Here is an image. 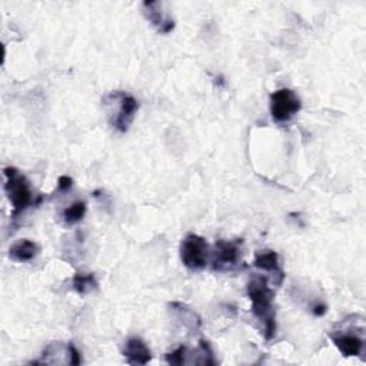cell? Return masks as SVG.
I'll list each match as a JSON object with an SVG mask.
<instances>
[{
  "mask_svg": "<svg viewBox=\"0 0 366 366\" xmlns=\"http://www.w3.org/2000/svg\"><path fill=\"white\" fill-rule=\"evenodd\" d=\"M254 265L265 272L274 274V281L276 285H281L285 278V272L282 271L279 265V255L275 251L265 249V251H258L255 254Z\"/></svg>",
  "mask_w": 366,
  "mask_h": 366,
  "instance_id": "cell-9",
  "label": "cell"
},
{
  "mask_svg": "<svg viewBox=\"0 0 366 366\" xmlns=\"http://www.w3.org/2000/svg\"><path fill=\"white\" fill-rule=\"evenodd\" d=\"M330 339L339 352L346 357L359 356L365 346L363 338L356 333H350L349 330H335L330 333Z\"/></svg>",
  "mask_w": 366,
  "mask_h": 366,
  "instance_id": "cell-7",
  "label": "cell"
},
{
  "mask_svg": "<svg viewBox=\"0 0 366 366\" xmlns=\"http://www.w3.org/2000/svg\"><path fill=\"white\" fill-rule=\"evenodd\" d=\"M86 210H87L86 203L83 200H77V202L72 203L69 208H66L63 210L62 217H63L66 225H75V223L80 222L85 217Z\"/></svg>",
  "mask_w": 366,
  "mask_h": 366,
  "instance_id": "cell-14",
  "label": "cell"
},
{
  "mask_svg": "<svg viewBox=\"0 0 366 366\" xmlns=\"http://www.w3.org/2000/svg\"><path fill=\"white\" fill-rule=\"evenodd\" d=\"M122 353H124V356L132 365H146L152 360V352L149 346L141 338H136V336L129 338L125 342Z\"/></svg>",
  "mask_w": 366,
  "mask_h": 366,
  "instance_id": "cell-10",
  "label": "cell"
},
{
  "mask_svg": "<svg viewBox=\"0 0 366 366\" xmlns=\"http://www.w3.org/2000/svg\"><path fill=\"white\" fill-rule=\"evenodd\" d=\"M302 109L301 99L291 89H279L271 95V114L278 124L289 122Z\"/></svg>",
  "mask_w": 366,
  "mask_h": 366,
  "instance_id": "cell-5",
  "label": "cell"
},
{
  "mask_svg": "<svg viewBox=\"0 0 366 366\" xmlns=\"http://www.w3.org/2000/svg\"><path fill=\"white\" fill-rule=\"evenodd\" d=\"M73 289L80 295H87L97 289V281L93 274L77 272L73 276Z\"/></svg>",
  "mask_w": 366,
  "mask_h": 366,
  "instance_id": "cell-13",
  "label": "cell"
},
{
  "mask_svg": "<svg viewBox=\"0 0 366 366\" xmlns=\"http://www.w3.org/2000/svg\"><path fill=\"white\" fill-rule=\"evenodd\" d=\"M240 240H217L213 248L212 268L216 272H232L240 262Z\"/></svg>",
  "mask_w": 366,
  "mask_h": 366,
  "instance_id": "cell-6",
  "label": "cell"
},
{
  "mask_svg": "<svg viewBox=\"0 0 366 366\" xmlns=\"http://www.w3.org/2000/svg\"><path fill=\"white\" fill-rule=\"evenodd\" d=\"M181 259L182 264L190 271H200L206 268L209 259L208 242L199 235H186L181 243Z\"/></svg>",
  "mask_w": 366,
  "mask_h": 366,
  "instance_id": "cell-4",
  "label": "cell"
},
{
  "mask_svg": "<svg viewBox=\"0 0 366 366\" xmlns=\"http://www.w3.org/2000/svg\"><path fill=\"white\" fill-rule=\"evenodd\" d=\"M248 296L252 302V313L262 323L267 340L276 335V311L274 306L275 292L268 279L262 275H254L248 282Z\"/></svg>",
  "mask_w": 366,
  "mask_h": 366,
  "instance_id": "cell-1",
  "label": "cell"
},
{
  "mask_svg": "<svg viewBox=\"0 0 366 366\" xmlns=\"http://www.w3.org/2000/svg\"><path fill=\"white\" fill-rule=\"evenodd\" d=\"M41 252V248L36 242L29 239H22L11 247L9 249V258L15 262H31L35 259Z\"/></svg>",
  "mask_w": 366,
  "mask_h": 366,
  "instance_id": "cell-11",
  "label": "cell"
},
{
  "mask_svg": "<svg viewBox=\"0 0 366 366\" xmlns=\"http://www.w3.org/2000/svg\"><path fill=\"white\" fill-rule=\"evenodd\" d=\"M145 16L158 29L159 33H171L175 29V21L168 12H163V4L161 2H145L144 4Z\"/></svg>",
  "mask_w": 366,
  "mask_h": 366,
  "instance_id": "cell-8",
  "label": "cell"
},
{
  "mask_svg": "<svg viewBox=\"0 0 366 366\" xmlns=\"http://www.w3.org/2000/svg\"><path fill=\"white\" fill-rule=\"evenodd\" d=\"M73 186V179L69 176H60L58 181V188L60 192H66Z\"/></svg>",
  "mask_w": 366,
  "mask_h": 366,
  "instance_id": "cell-17",
  "label": "cell"
},
{
  "mask_svg": "<svg viewBox=\"0 0 366 366\" xmlns=\"http://www.w3.org/2000/svg\"><path fill=\"white\" fill-rule=\"evenodd\" d=\"M5 192L8 195L9 202L14 206V217L25 212L33 202V192L29 179L22 175L16 168L8 166L5 168Z\"/></svg>",
  "mask_w": 366,
  "mask_h": 366,
  "instance_id": "cell-2",
  "label": "cell"
},
{
  "mask_svg": "<svg viewBox=\"0 0 366 366\" xmlns=\"http://www.w3.org/2000/svg\"><path fill=\"white\" fill-rule=\"evenodd\" d=\"M172 312L178 316V319H181L183 322V325L186 328H189L192 332H198L202 326V319L200 316L188 305L181 303V302H172L171 305Z\"/></svg>",
  "mask_w": 366,
  "mask_h": 366,
  "instance_id": "cell-12",
  "label": "cell"
},
{
  "mask_svg": "<svg viewBox=\"0 0 366 366\" xmlns=\"http://www.w3.org/2000/svg\"><path fill=\"white\" fill-rule=\"evenodd\" d=\"M104 99L117 106L116 113L112 116V127L122 134L128 132L139 109L138 100L134 96L120 90L107 95Z\"/></svg>",
  "mask_w": 366,
  "mask_h": 366,
  "instance_id": "cell-3",
  "label": "cell"
},
{
  "mask_svg": "<svg viewBox=\"0 0 366 366\" xmlns=\"http://www.w3.org/2000/svg\"><path fill=\"white\" fill-rule=\"evenodd\" d=\"M69 363L70 365H80L82 363L80 352L72 343H69Z\"/></svg>",
  "mask_w": 366,
  "mask_h": 366,
  "instance_id": "cell-16",
  "label": "cell"
},
{
  "mask_svg": "<svg viewBox=\"0 0 366 366\" xmlns=\"http://www.w3.org/2000/svg\"><path fill=\"white\" fill-rule=\"evenodd\" d=\"M186 356H188V348L179 346L176 350L166 353V362L169 365H183L186 363Z\"/></svg>",
  "mask_w": 366,
  "mask_h": 366,
  "instance_id": "cell-15",
  "label": "cell"
}]
</instances>
